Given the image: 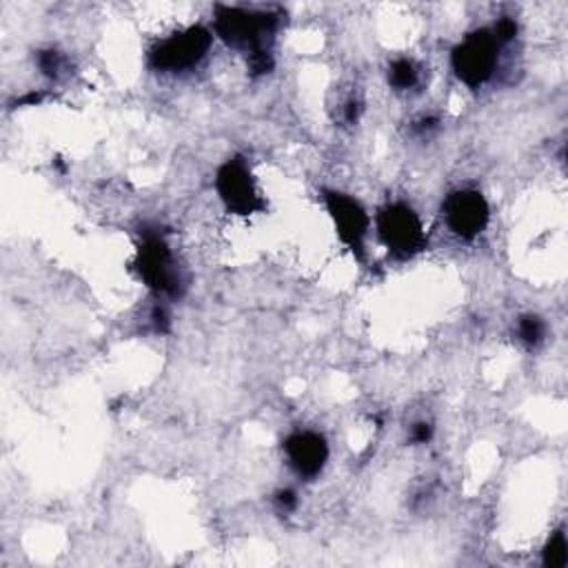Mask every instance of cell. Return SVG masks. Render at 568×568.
<instances>
[{
    "instance_id": "cell-12",
    "label": "cell",
    "mask_w": 568,
    "mask_h": 568,
    "mask_svg": "<svg viewBox=\"0 0 568 568\" xmlns=\"http://www.w3.org/2000/svg\"><path fill=\"white\" fill-rule=\"evenodd\" d=\"M517 331H519L521 342H526L528 347H535V344H539L541 338H544V322H541L539 318H535V316H524V318L519 320Z\"/></svg>"
},
{
    "instance_id": "cell-5",
    "label": "cell",
    "mask_w": 568,
    "mask_h": 568,
    "mask_svg": "<svg viewBox=\"0 0 568 568\" xmlns=\"http://www.w3.org/2000/svg\"><path fill=\"white\" fill-rule=\"evenodd\" d=\"M211 48V34L205 28H189L152 52V65L161 72H185L198 65Z\"/></svg>"
},
{
    "instance_id": "cell-15",
    "label": "cell",
    "mask_w": 568,
    "mask_h": 568,
    "mask_svg": "<svg viewBox=\"0 0 568 568\" xmlns=\"http://www.w3.org/2000/svg\"><path fill=\"white\" fill-rule=\"evenodd\" d=\"M276 504H278V508H280V510L291 513V510L298 506V497H296V493H293V490H280V493H278V497H276Z\"/></svg>"
},
{
    "instance_id": "cell-17",
    "label": "cell",
    "mask_w": 568,
    "mask_h": 568,
    "mask_svg": "<svg viewBox=\"0 0 568 568\" xmlns=\"http://www.w3.org/2000/svg\"><path fill=\"white\" fill-rule=\"evenodd\" d=\"M154 324H156V331H161V333H165L169 329V318H167L165 309H161V307L154 309Z\"/></svg>"
},
{
    "instance_id": "cell-7",
    "label": "cell",
    "mask_w": 568,
    "mask_h": 568,
    "mask_svg": "<svg viewBox=\"0 0 568 568\" xmlns=\"http://www.w3.org/2000/svg\"><path fill=\"white\" fill-rule=\"evenodd\" d=\"M444 216L448 229L462 240H473L479 236L488 223V203L479 192L462 189L446 198Z\"/></svg>"
},
{
    "instance_id": "cell-16",
    "label": "cell",
    "mask_w": 568,
    "mask_h": 568,
    "mask_svg": "<svg viewBox=\"0 0 568 568\" xmlns=\"http://www.w3.org/2000/svg\"><path fill=\"white\" fill-rule=\"evenodd\" d=\"M431 435H433V428H431V424H426V422H420V424H415L413 426V442H417V444H426L428 440H431Z\"/></svg>"
},
{
    "instance_id": "cell-4",
    "label": "cell",
    "mask_w": 568,
    "mask_h": 568,
    "mask_svg": "<svg viewBox=\"0 0 568 568\" xmlns=\"http://www.w3.org/2000/svg\"><path fill=\"white\" fill-rule=\"evenodd\" d=\"M136 269L145 280V285L156 293L178 296L180 273L174 267V256L161 236H145L138 249Z\"/></svg>"
},
{
    "instance_id": "cell-1",
    "label": "cell",
    "mask_w": 568,
    "mask_h": 568,
    "mask_svg": "<svg viewBox=\"0 0 568 568\" xmlns=\"http://www.w3.org/2000/svg\"><path fill=\"white\" fill-rule=\"evenodd\" d=\"M278 19L271 14H256L238 8H218L216 32L218 37L238 50H247L249 56L265 54L267 39L273 34Z\"/></svg>"
},
{
    "instance_id": "cell-2",
    "label": "cell",
    "mask_w": 568,
    "mask_h": 568,
    "mask_svg": "<svg viewBox=\"0 0 568 568\" xmlns=\"http://www.w3.org/2000/svg\"><path fill=\"white\" fill-rule=\"evenodd\" d=\"M497 48L499 43L488 30L468 34L453 52V70L457 79L468 87L486 83L497 65Z\"/></svg>"
},
{
    "instance_id": "cell-13",
    "label": "cell",
    "mask_w": 568,
    "mask_h": 568,
    "mask_svg": "<svg viewBox=\"0 0 568 568\" xmlns=\"http://www.w3.org/2000/svg\"><path fill=\"white\" fill-rule=\"evenodd\" d=\"M515 34H517V25H515V21H510V19H502L497 25H495V30H493V37H495V41L502 45V43H508L510 39H515Z\"/></svg>"
},
{
    "instance_id": "cell-11",
    "label": "cell",
    "mask_w": 568,
    "mask_h": 568,
    "mask_svg": "<svg viewBox=\"0 0 568 568\" xmlns=\"http://www.w3.org/2000/svg\"><path fill=\"white\" fill-rule=\"evenodd\" d=\"M566 559H568L566 537H564V533H555L544 548V564L550 568H561V566H566Z\"/></svg>"
},
{
    "instance_id": "cell-9",
    "label": "cell",
    "mask_w": 568,
    "mask_h": 568,
    "mask_svg": "<svg viewBox=\"0 0 568 568\" xmlns=\"http://www.w3.org/2000/svg\"><path fill=\"white\" fill-rule=\"evenodd\" d=\"M285 453L291 462V466L302 475V477H316L329 457V446L322 435L304 431V433H293L285 442Z\"/></svg>"
},
{
    "instance_id": "cell-6",
    "label": "cell",
    "mask_w": 568,
    "mask_h": 568,
    "mask_svg": "<svg viewBox=\"0 0 568 568\" xmlns=\"http://www.w3.org/2000/svg\"><path fill=\"white\" fill-rule=\"evenodd\" d=\"M216 187L227 209L238 216H251L262 209V200L256 192L254 178L240 158L229 161L227 165L220 167Z\"/></svg>"
},
{
    "instance_id": "cell-14",
    "label": "cell",
    "mask_w": 568,
    "mask_h": 568,
    "mask_svg": "<svg viewBox=\"0 0 568 568\" xmlns=\"http://www.w3.org/2000/svg\"><path fill=\"white\" fill-rule=\"evenodd\" d=\"M39 65L48 76H56L61 72V56L56 52H43Z\"/></svg>"
},
{
    "instance_id": "cell-8",
    "label": "cell",
    "mask_w": 568,
    "mask_h": 568,
    "mask_svg": "<svg viewBox=\"0 0 568 568\" xmlns=\"http://www.w3.org/2000/svg\"><path fill=\"white\" fill-rule=\"evenodd\" d=\"M327 207L335 223L340 240L351 251L360 254L364 249V238L369 231V218H366L364 209L353 198L338 194V192L327 194Z\"/></svg>"
},
{
    "instance_id": "cell-10",
    "label": "cell",
    "mask_w": 568,
    "mask_h": 568,
    "mask_svg": "<svg viewBox=\"0 0 568 568\" xmlns=\"http://www.w3.org/2000/svg\"><path fill=\"white\" fill-rule=\"evenodd\" d=\"M389 83H391L395 90H400V92L415 87V83H417V72H415L413 63H411V61H404V59H402V61H395V63L391 65V70H389Z\"/></svg>"
},
{
    "instance_id": "cell-3",
    "label": "cell",
    "mask_w": 568,
    "mask_h": 568,
    "mask_svg": "<svg viewBox=\"0 0 568 568\" xmlns=\"http://www.w3.org/2000/svg\"><path fill=\"white\" fill-rule=\"evenodd\" d=\"M378 231L382 242L389 247V251L402 258H409L422 251L426 245V236L417 214L402 203L389 205L380 211Z\"/></svg>"
}]
</instances>
